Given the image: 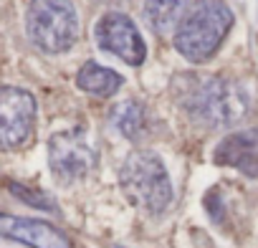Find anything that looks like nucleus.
Returning <instances> with one entry per match:
<instances>
[{"mask_svg":"<svg viewBox=\"0 0 258 248\" xmlns=\"http://www.w3.org/2000/svg\"><path fill=\"white\" fill-rule=\"evenodd\" d=\"M213 160L223 167H233L245 177H258V130H238L223 137L213 152Z\"/></svg>","mask_w":258,"mask_h":248,"instance_id":"9","label":"nucleus"},{"mask_svg":"<svg viewBox=\"0 0 258 248\" xmlns=\"http://www.w3.org/2000/svg\"><path fill=\"white\" fill-rule=\"evenodd\" d=\"M26 33L38 51L48 56L66 53L81 33L79 11L71 0H31L26 11Z\"/></svg>","mask_w":258,"mask_h":248,"instance_id":"4","label":"nucleus"},{"mask_svg":"<svg viewBox=\"0 0 258 248\" xmlns=\"http://www.w3.org/2000/svg\"><path fill=\"white\" fill-rule=\"evenodd\" d=\"M36 99L18 86H0V152L21 150L36 130Z\"/></svg>","mask_w":258,"mask_h":248,"instance_id":"6","label":"nucleus"},{"mask_svg":"<svg viewBox=\"0 0 258 248\" xmlns=\"http://www.w3.org/2000/svg\"><path fill=\"white\" fill-rule=\"evenodd\" d=\"M94 38L101 51L121 58L129 66H142L147 58V46L140 36V28L119 11H109L99 18V23L94 26Z\"/></svg>","mask_w":258,"mask_h":248,"instance_id":"7","label":"nucleus"},{"mask_svg":"<svg viewBox=\"0 0 258 248\" xmlns=\"http://www.w3.org/2000/svg\"><path fill=\"white\" fill-rule=\"evenodd\" d=\"M121 84H124V79L116 71H111V69L96 64V61H86L76 74V86L84 94H91V96H99V99L114 96L121 89Z\"/></svg>","mask_w":258,"mask_h":248,"instance_id":"12","label":"nucleus"},{"mask_svg":"<svg viewBox=\"0 0 258 248\" xmlns=\"http://www.w3.org/2000/svg\"><path fill=\"white\" fill-rule=\"evenodd\" d=\"M11 190H13L16 198H21V200L28 203V205H36V208L48 210V213H58L56 203H53L46 193H41V190H33V188H26V185H18V182H11Z\"/></svg>","mask_w":258,"mask_h":248,"instance_id":"13","label":"nucleus"},{"mask_svg":"<svg viewBox=\"0 0 258 248\" xmlns=\"http://www.w3.org/2000/svg\"><path fill=\"white\" fill-rule=\"evenodd\" d=\"M96 165L99 150L86 130H63L48 140V167L61 185H74L89 177L96 170Z\"/></svg>","mask_w":258,"mask_h":248,"instance_id":"5","label":"nucleus"},{"mask_svg":"<svg viewBox=\"0 0 258 248\" xmlns=\"http://www.w3.org/2000/svg\"><path fill=\"white\" fill-rule=\"evenodd\" d=\"M109 119H111V127H114L121 137L132 140V142L142 140V137L147 135V130H150L147 106H145L142 101H137V99H126V101L116 104V106L111 109V116H109Z\"/></svg>","mask_w":258,"mask_h":248,"instance_id":"11","label":"nucleus"},{"mask_svg":"<svg viewBox=\"0 0 258 248\" xmlns=\"http://www.w3.org/2000/svg\"><path fill=\"white\" fill-rule=\"evenodd\" d=\"M0 235L31 248H74L71 238L56 225L38 218H21L0 213Z\"/></svg>","mask_w":258,"mask_h":248,"instance_id":"8","label":"nucleus"},{"mask_svg":"<svg viewBox=\"0 0 258 248\" xmlns=\"http://www.w3.org/2000/svg\"><path fill=\"white\" fill-rule=\"evenodd\" d=\"M233 11L225 0H198L175 28V48L190 64L210 61L233 28Z\"/></svg>","mask_w":258,"mask_h":248,"instance_id":"2","label":"nucleus"},{"mask_svg":"<svg viewBox=\"0 0 258 248\" xmlns=\"http://www.w3.org/2000/svg\"><path fill=\"white\" fill-rule=\"evenodd\" d=\"M96 3H106V6H114V3H124V0H96Z\"/></svg>","mask_w":258,"mask_h":248,"instance_id":"14","label":"nucleus"},{"mask_svg":"<svg viewBox=\"0 0 258 248\" xmlns=\"http://www.w3.org/2000/svg\"><path fill=\"white\" fill-rule=\"evenodd\" d=\"M119 188L135 208L150 215H162L175 195L165 162L150 150H135L124 157L119 167Z\"/></svg>","mask_w":258,"mask_h":248,"instance_id":"3","label":"nucleus"},{"mask_svg":"<svg viewBox=\"0 0 258 248\" xmlns=\"http://www.w3.org/2000/svg\"><path fill=\"white\" fill-rule=\"evenodd\" d=\"M192 0H145V23L152 33L165 36L180 26L185 13L190 11Z\"/></svg>","mask_w":258,"mask_h":248,"instance_id":"10","label":"nucleus"},{"mask_svg":"<svg viewBox=\"0 0 258 248\" xmlns=\"http://www.w3.org/2000/svg\"><path fill=\"white\" fill-rule=\"evenodd\" d=\"M180 104L187 116L205 130H230L250 111L248 91L228 76L190 79L180 91Z\"/></svg>","mask_w":258,"mask_h":248,"instance_id":"1","label":"nucleus"}]
</instances>
